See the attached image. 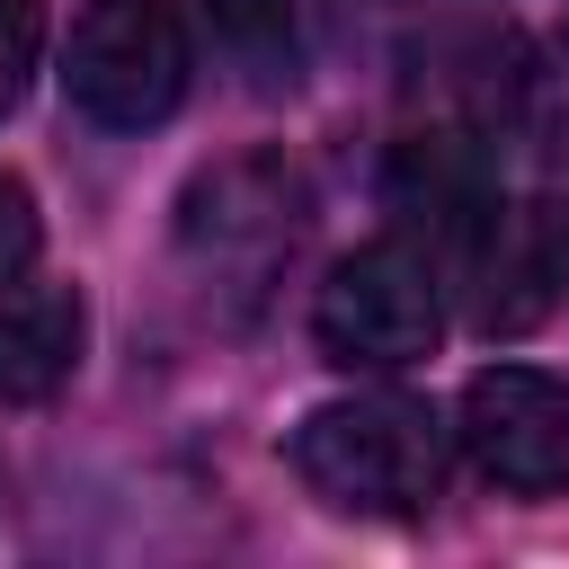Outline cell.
Listing matches in <instances>:
<instances>
[{
  "label": "cell",
  "mask_w": 569,
  "mask_h": 569,
  "mask_svg": "<svg viewBox=\"0 0 569 569\" xmlns=\"http://www.w3.org/2000/svg\"><path fill=\"white\" fill-rule=\"evenodd\" d=\"M293 471L320 507L400 525V516H427L436 489H445V427L418 400H391V391L329 400L293 427Z\"/></svg>",
  "instance_id": "1"
},
{
  "label": "cell",
  "mask_w": 569,
  "mask_h": 569,
  "mask_svg": "<svg viewBox=\"0 0 569 569\" xmlns=\"http://www.w3.org/2000/svg\"><path fill=\"white\" fill-rule=\"evenodd\" d=\"M302 222H311V196L302 178L276 160V151H240V160H213L187 204H178V249L187 267L204 276V293H231L240 311L276 284V267L302 249Z\"/></svg>",
  "instance_id": "2"
},
{
  "label": "cell",
  "mask_w": 569,
  "mask_h": 569,
  "mask_svg": "<svg viewBox=\"0 0 569 569\" xmlns=\"http://www.w3.org/2000/svg\"><path fill=\"white\" fill-rule=\"evenodd\" d=\"M311 338L329 365L347 373H400L418 356H436L445 338V284L409 240H373L356 258L329 267L320 302H311Z\"/></svg>",
  "instance_id": "3"
},
{
  "label": "cell",
  "mask_w": 569,
  "mask_h": 569,
  "mask_svg": "<svg viewBox=\"0 0 569 569\" xmlns=\"http://www.w3.org/2000/svg\"><path fill=\"white\" fill-rule=\"evenodd\" d=\"M62 89L107 133H142V124L178 116V98H187V18H178V0H89L80 27H71Z\"/></svg>",
  "instance_id": "4"
},
{
  "label": "cell",
  "mask_w": 569,
  "mask_h": 569,
  "mask_svg": "<svg viewBox=\"0 0 569 569\" xmlns=\"http://www.w3.org/2000/svg\"><path fill=\"white\" fill-rule=\"evenodd\" d=\"M462 453L516 498L569 489V391L533 365L471 373L462 382Z\"/></svg>",
  "instance_id": "5"
},
{
  "label": "cell",
  "mask_w": 569,
  "mask_h": 569,
  "mask_svg": "<svg viewBox=\"0 0 569 569\" xmlns=\"http://www.w3.org/2000/svg\"><path fill=\"white\" fill-rule=\"evenodd\" d=\"M462 276H471V320L489 338H516L533 329L560 284H569V204L542 196V204H489L462 240Z\"/></svg>",
  "instance_id": "6"
},
{
  "label": "cell",
  "mask_w": 569,
  "mask_h": 569,
  "mask_svg": "<svg viewBox=\"0 0 569 569\" xmlns=\"http://www.w3.org/2000/svg\"><path fill=\"white\" fill-rule=\"evenodd\" d=\"M89 347V311L71 284H9L0 293V400H53Z\"/></svg>",
  "instance_id": "7"
},
{
  "label": "cell",
  "mask_w": 569,
  "mask_h": 569,
  "mask_svg": "<svg viewBox=\"0 0 569 569\" xmlns=\"http://www.w3.org/2000/svg\"><path fill=\"white\" fill-rule=\"evenodd\" d=\"M204 27H213V53L249 89L293 80V0H204Z\"/></svg>",
  "instance_id": "8"
},
{
  "label": "cell",
  "mask_w": 569,
  "mask_h": 569,
  "mask_svg": "<svg viewBox=\"0 0 569 569\" xmlns=\"http://www.w3.org/2000/svg\"><path fill=\"white\" fill-rule=\"evenodd\" d=\"M36 53H44V0H0V116L27 98Z\"/></svg>",
  "instance_id": "9"
},
{
  "label": "cell",
  "mask_w": 569,
  "mask_h": 569,
  "mask_svg": "<svg viewBox=\"0 0 569 569\" xmlns=\"http://www.w3.org/2000/svg\"><path fill=\"white\" fill-rule=\"evenodd\" d=\"M36 267V196L18 169H0V293Z\"/></svg>",
  "instance_id": "10"
}]
</instances>
